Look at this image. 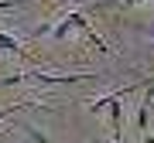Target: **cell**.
<instances>
[{
	"mask_svg": "<svg viewBox=\"0 0 154 143\" xmlns=\"http://www.w3.org/2000/svg\"><path fill=\"white\" fill-rule=\"evenodd\" d=\"M151 109H154V82L147 85V95L140 99V109H137V116H134V130H147V123H151Z\"/></svg>",
	"mask_w": 154,
	"mask_h": 143,
	"instance_id": "obj_1",
	"label": "cell"
},
{
	"mask_svg": "<svg viewBox=\"0 0 154 143\" xmlns=\"http://www.w3.org/2000/svg\"><path fill=\"white\" fill-rule=\"evenodd\" d=\"M0 51H4V55H17V58H24V44L17 41V38H11V34H4V31H0Z\"/></svg>",
	"mask_w": 154,
	"mask_h": 143,
	"instance_id": "obj_2",
	"label": "cell"
},
{
	"mask_svg": "<svg viewBox=\"0 0 154 143\" xmlns=\"http://www.w3.org/2000/svg\"><path fill=\"white\" fill-rule=\"evenodd\" d=\"M21 109H48V106H41V102H34V99H24V102H17V106H7V109H0V123H4L7 116H14V112H21Z\"/></svg>",
	"mask_w": 154,
	"mask_h": 143,
	"instance_id": "obj_3",
	"label": "cell"
},
{
	"mask_svg": "<svg viewBox=\"0 0 154 143\" xmlns=\"http://www.w3.org/2000/svg\"><path fill=\"white\" fill-rule=\"evenodd\" d=\"M21 130H24V133H28V136H31L34 143H48V136H41V133H38V130H34V126H28V123H24V126H21Z\"/></svg>",
	"mask_w": 154,
	"mask_h": 143,
	"instance_id": "obj_4",
	"label": "cell"
},
{
	"mask_svg": "<svg viewBox=\"0 0 154 143\" xmlns=\"http://www.w3.org/2000/svg\"><path fill=\"white\" fill-rule=\"evenodd\" d=\"M110 143H123V136H113V140H110Z\"/></svg>",
	"mask_w": 154,
	"mask_h": 143,
	"instance_id": "obj_5",
	"label": "cell"
},
{
	"mask_svg": "<svg viewBox=\"0 0 154 143\" xmlns=\"http://www.w3.org/2000/svg\"><path fill=\"white\" fill-rule=\"evenodd\" d=\"M144 143H154V136H147V140H144Z\"/></svg>",
	"mask_w": 154,
	"mask_h": 143,
	"instance_id": "obj_6",
	"label": "cell"
},
{
	"mask_svg": "<svg viewBox=\"0 0 154 143\" xmlns=\"http://www.w3.org/2000/svg\"><path fill=\"white\" fill-rule=\"evenodd\" d=\"M144 4H154V0H144Z\"/></svg>",
	"mask_w": 154,
	"mask_h": 143,
	"instance_id": "obj_7",
	"label": "cell"
}]
</instances>
